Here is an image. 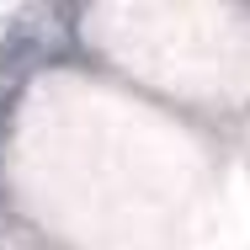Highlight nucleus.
<instances>
[{"mask_svg": "<svg viewBox=\"0 0 250 250\" xmlns=\"http://www.w3.org/2000/svg\"><path fill=\"white\" fill-rule=\"evenodd\" d=\"M38 59H43V38H38V32H27V27H16V32L5 38V48H0V75H11V80H16V75H27Z\"/></svg>", "mask_w": 250, "mask_h": 250, "instance_id": "1", "label": "nucleus"}]
</instances>
